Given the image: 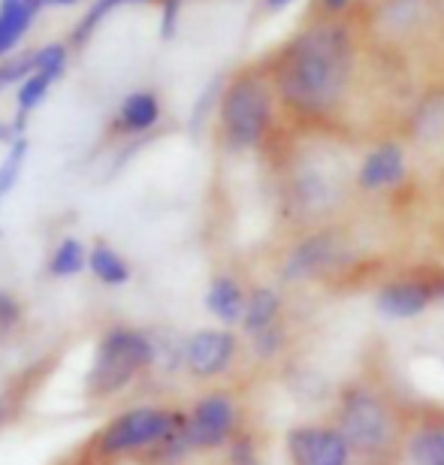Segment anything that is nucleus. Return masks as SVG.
Returning a JSON list of instances; mask_svg holds the SVG:
<instances>
[{
  "mask_svg": "<svg viewBox=\"0 0 444 465\" xmlns=\"http://www.w3.org/2000/svg\"><path fill=\"white\" fill-rule=\"evenodd\" d=\"M152 366H154L152 332L140 327H127V323H113V327L104 330V336H100L94 348L85 390L91 399L104 402V399L124 393Z\"/></svg>",
  "mask_w": 444,
  "mask_h": 465,
  "instance_id": "nucleus-1",
  "label": "nucleus"
},
{
  "mask_svg": "<svg viewBox=\"0 0 444 465\" xmlns=\"http://www.w3.org/2000/svg\"><path fill=\"white\" fill-rule=\"evenodd\" d=\"M339 49L341 45L330 36H314V40L300 43L291 67L281 76V88L293 106L318 113V109H327L336 100L341 85Z\"/></svg>",
  "mask_w": 444,
  "mask_h": 465,
  "instance_id": "nucleus-2",
  "label": "nucleus"
},
{
  "mask_svg": "<svg viewBox=\"0 0 444 465\" xmlns=\"http://www.w3.org/2000/svg\"><path fill=\"white\" fill-rule=\"evenodd\" d=\"M184 420L182 411L157 405H136L115 414L94 439V453L100 460L145 457Z\"/></svg>",
  "mask_w": 444,
  "mask_h": 465,
  "instance_id": "nucleus-3",
  "label": "nucleus"
},
{
  "mask_svg": "<svg viewBox=\"0 0 444 465\" xmlns=\"http://www.w3.org/2000/svg\"><path fill=\"white\" fill-rule=\"evenodd\" d=\"M221 124H224V136L233 148H248L263 136L266 124H270V97L261 82L239 79L230 85L221 104Z\"/></svg>",
  "mask_w": 444,
  "mask_h": 465,
  "instance_id": "nucleus-4",
  "label": "nucleus"
},
{
  "mask_svg": "<svg viewBox=\"0 0 444 465\" xmlns=\"http://www.w3.org/2000/svg\"><path fill=\"white\" fill-rule=\"evenodd\" d=\"M339 432L345 435V441L360 453L381 450L384 444L390 441V432H393L390 411H387L384 402L375 393L357 387L341 399Z\"/></svg>",
  "mask_w": 444,
  "mask_h": 465,
  "instance_id": "nucleus-5",
  "label": "nucleus"
},
{
  "mask_svg": "<svg viewBox=\"0 0 444 465\" xmlns=\"http://www.w3.org/2000/svg\"><path fill=\"white\" fill-rule=\"evenodd\" d=\"M236 426H239L236 399L224 393V390L200 396L188 411V420H184V430H188L193 450L224 448V444L233 439Z\"/></svg>",
  "mask_w": 444,
  "mask_h": 465,
  "instance_id": "nucleus-6",
  "label": "nucleus"
},
{
  "mask_svg": "<svg viewBox=\"0 0 444 465\" xmlns=\"http://www.w3.org/2000/svg\"><path fill=\"white\" fill-rule=\"evenodd\" d=\"M239 341L230 330H197L184 339V369L191 378L209 381L233 366Z\"/></svg>",
  "mask_w": 444,
  "mask_h": 465,
  "instance_id": "nucleus-7",
  "label": "nucleus"
},
{
  "mask_svg": "<svg viewBox=\"0 0 444 465\" xmlns=\"http://www.w3.org/2000/svg\"><path fill=\"white\" fill-rule=\"evenodd\" d=\"M293 465H348L350 444L339 430H314L302 426L288 435Z\"/></svg>",
  "mask_w": 444,
  "mask_h": 465,
  "instance_id": "nucleus-8",
  "label": "nucleus"
},
{
  "mask_svg": "<svg viewBox=\"0 0 444 465\" xmlns=\"http://www.w3.org/2000/svg\"><path fill=\"white\" fill-rule=\"evenodd\" d=\"M429 302H432V291L427 284H418V282L390 284L378 293V312L396 321L418 318V314L429 309Z\"/></svg>",
  "mask_w": 444,
  "mask_h": 465,
  "instance_id": "nucleus-9",
  "label": "nucleus"
},
{
  "mask_svg": "<svg viewBox=\"0 0 444 465\" xmlns=\"http://www.w3.org/2000/svg\"><path fill=\"white\" fill-rule=\"evenodd\" d=\"M245 300L248 296L242 293V287L233 275H215L206 291V309L212 318H218L221 323H239L245 314Z\"/></svg>",
  "mask_w": 444,
  "mask_h": 465,
  "instance_id": "nucleus-10",
  "label": "nucleus"
},
{
  "mask_svg": "<svg viewBox=\"0 0 444 465\" xmlns=\"http://www.w3.org/2000/svg\"><path fill=\"white\" fill-rule=\"evenodd\" d=\"M405 173V161H402V152L400 145H381L378 152H372L366 157L363 170H360V184L363 188H390L402 179Z\"/></svg>",
  "mask_w": 444,
  "mask_h": 465,
  "instance_id": "nucleus-11",
  "label": "nucleus"
},
{
  "mask_svg": "<svg viewBox=\"0 0 444 465\" xmlns=\"http://www.w3.org/2000/svg\"><path fill=\"white\" fill-rule=\"evenodd\" d=\"M332 257H336L332 239L330 236H314L309 242H302V245L291 254L288 266H284V278H305V275L321 272L323 266L332 263Z\"/></svg>",
  "mask_w": 444,
  "mask_h": 465,
  "instance_id": "nucleus-12",
  "label": "nucleus"
},
{
  "mask_svg": "<svg viewBox=\"0 0 444 465\" xmlns=\"http://www.w3.org/2000/svg\"><path fill=\"white\" fill-rule=\"evenodd\" d=\"M281 312V296L272 291V287H254L245 300V314H242V327L248 336H257V332L275 327V318Z\"/></svg>",
  "mask_w": 444,
  "mask_h": 465,
  "instance_id": "nucleus-13",
  "label": "nucleus"
},
{
  "mask_svg": "<svg viewBox=\"0 0 444 465\" xmlns=\"http://www.w3.org/2000/svg\"><path fill=\"white\" fill-rule=\"evenodd\" d=\"M88 269L104 287H124L133 275L131 263L113 245H104V242L88 251Z\"/></svg>",
  "mask_w": 444,
  "mask_h": 465,
  "instance_id": "nucleus-14",
  "label": "nucleus"
},
{
  "mask_svg": "<svg viewBox=\"0 0 444 465\" xmlns=\"http://www.w3.org/2000/svg\"><path fill=\"white\" fill-rule=\"evenodd\" d=\"M157 118H161V104L152 91H136L118 109V127L127 134H145L157 124Z\"/></svg>",
  "mask_w": 444,
  "mask_h": 465,
  "instance_id": "nucleus-15",
  "label": "nucleus"
},
{
  "mask_svg": "<svg viewBox=\"0 0 444 465\" xmlns=\"http://www.w3.org/2000/svg\"><path fill=\"white\" fill-rule=\"evenodd\" d=\"M82 269H88V248L76 236H67L58 242V248L49 257V275L54 278H73Z\"/></svg>",
  "mask_w": 444,
  "mask_h": 465,
  "instance_id": "nucleus-16",
  "label": "nucleus"
},
{
  "mask_svg": "<svg viewBox=\"0 0 444 465\" xmlns=\"http://www.w3.org/2000/svg\"><path fill=\"white\" fill-rule=\"evenodd\" d=\"M411 465H444V430L432 426V430H420L409 444Z\"/></svg>",
  "mask_w": 444,
  "mask_h": 465,
  "instance_id": "nucleus-17",
  "label": "nucleus"
},
{
  "mask_svg": "<svg viewBox=\"0 0 444 465\" xmlns=\"http://www.w3.org/2000/svg\"><path fill=\"white\" fill-rule=\"evenodd\" d=\"M25 157H27V139H15L13 145H9V152L4 157V163H0V203L9 197V191L18 184V175H22V166H25Z\"/></svg>",
  "mask_w": 444,
  "mask_h": 465,
  "instance_id": "nucleus-18",
  "label": "nucleus"
},
{
  "mask_svg": "<svg viewBox=\"0 0 444 465\" xmlns=\"http://www.w3.org/2000/svg\"><path fill=\"white\" fill-rule=\"evenodd\" d=\"M49 85H52V79L45 76V73H31L22 85H18V115H27L31 109H36L45 100V94H49Z\"/></svg>",
  "mask_w": 444,
  "mask_h": 465,
  "instance_id": "nucleus-19",
  "label": "nucleus"
},
{
  "mask_svg": "<svg viewBox=\"0 0 444 465\" xmlns=\"http://www.w3.org/2000/svg\"><path fill=\"white\" fill-rule=\"evenodd\" d=\"M34 70L36 73H45L52 82L61 79V73L67 70V49L64 45H45V49H40L34 54Z\"/></svg>",
  "mask_w": 444,
  "mask_h": 465,
  "instance_id": "nucleus-20",
  "label": "nucleus"
},
{
  "mask_svg": "<svg viewBox=\"0 0 444 465\" xmlns=\"http://www.w3.org/2000/svg\"><path fill=\"white\" fill-rule=\"evenodd\" d=\"M22 323V302L13 293L0 291V332H9Z\"/></svg>",
  "mask_w": 444,
  "mask_h": 465,
  "instance_id": "nucleus-21",
  "label": "nucleus"
},
{
  "mask_svg": "<svg viewBox=\"0 0 444 465\" xmlns=\"http://www.w3.org/2000/svg\"><path fill=\"white\" fill-rule=\"evenodd\" d=\"M34 73V54L31 58H18V61H9L6 67H0V91H4L6 85H13V82L18 79H27Z\"/></svg>",
  "mask_w": 444,
  "mask_h": 465,
  "instance_id": "nucleus-22",
  "label": "nucleus"
},
{
  "mask_svg": "<svg viewBox=\"0 0 444 465\" xmlns=\"http://www.w3.org/2000/svg\"><path fill=\"white\" fill-rule=\"evenodd\" d=\"M254 348H257V353H261V357H272V353L281 348V330L279 327H270V330L257 332V336H254Z\"/></svg>",
  "mask_w": 444,
  "mask_h": 465,
  "instance_id": "nucleus-23",
  "label": "nucleus"
},
{
  "mask_svg": "<svg viewBox=\"0 0 444 465\" xmlns=\"http://www.w3.org/2000/svg\"><path fill=\"white\" fill-rule=\"evenodd\" d=\"M175 15H179V0H166V4H163V18H161V34L163 36H173Z\"/></svg>",
  "mask_w": 444,
  "mask_h": 465,
  "instance_id": "nucleus-24",
  "label": "nucleus"
},
{
  "mask_svg": "<svg viewBox=\"0 0 444 465\" xmlns=\"http://www.w3.org/2000/svg\"><path fill=\"white\" fill-rule=\"evenodd\" d=\"M64 4H76V0H43V6H64Z\"/></svg>",
  "mask_w": 444,
  "mask_h": 465,
  "instance_id": "nucleus-25",
  "label": "nucleus"
},
{
  "mask_svg": "<svg viewBox=\"0 0 444 465\" xmlns=\"http://www.w3.org/2000/svg\"><path fill=\"white\" fill-rule=\"evenodd\" d=\"M323 4H327L330 9H341V6L348 4V0H323Z\"/></svg>",
  "mask_w": 444,
  "mask_h": 465,
  "instance_id": "nucleus-26",
  "label": "nucleus"
},
{
  "mask_svg": "<svg viewBox=\"0 0 444 465\" xmlns=\"http://www.w3.org/2000/svg\"><path fill=\"white\" fill-rule=\"evenodd\" d=\"M284 4H291V0H270V6H284Z\"/></svg>",
  "mask_w": 444,
  "mask_h": 465,
  "instance_id": "nucleus-27",
  "label": "nucleus"
},
{
  "mask_svg": "<svg viewBox=\"0 0 444 465\" xmlns=\"http://www.w3.org/2000/svg\"><path fill=\"white\" fill-rule=\"evenodd\" d=\"M0 423H4V402H0Z\"/></svg>",
  "mask_w": 444,
  "mask_h": 465,
  "instance_id": "nucleus-28",
  "label": "nucleus"
},
{
  "mask_svg": "<svg viewBox=\"0 0 444 465\" xmlns=\"http://www.w3.org/2000/svg\"><path fill=\"white\" fill-rule=\"evenodd\" d=\"M439 293H441V296H444V282H441V287H439Z\"/></svg>",
  "mask_w": 444,
  "mask_h": 465,
  "instance_id": "nucleus-29",
  "label": "nucleus"
}]
</instances>
